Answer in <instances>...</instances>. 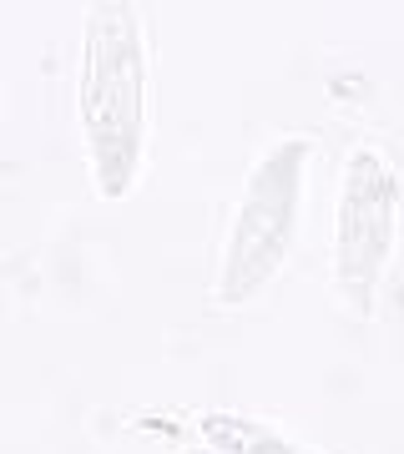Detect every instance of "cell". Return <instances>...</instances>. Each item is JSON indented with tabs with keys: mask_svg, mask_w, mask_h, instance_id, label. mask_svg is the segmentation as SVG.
<instances>
[{
	"mask_svg": "<svg viewBox=\"0 0 404 454\" xmlns=\"http://www.w3.org/2000/svg\"><path fill=\"white\" fill-rule=\"evenodd\" d=\"M187 454H202V450H187Z\"/></svg>",
	"mask_w": 404,
	"mask_h": 454,
	"instance_id": "cell-5",
	"label": "cell"
},
{
	"mask_svg": "<svg viewBox=\"0 0 404 454\" xmlns=\"http://www.w3.org/2000/svg\"><path fill=\"white\" fill-rule=\"evenodd\" d=\"M202 439L218 444L223 454H319L258 419H242V414H202Z\"/></svg>",
	"mask_w": 404,
	"mask_h": 454,
	"instance_id": "cell-4",
	"label": "cell"
},
{
	"mask_svg": "<svg viewBox=\"0 0 404 454\" xmlns=\"http://www.w3.org/2000/svg\"><path fill=\"white\" fill-rule=\"evenodd\" d=\"M76 116L97 192L122 202L137 187L147 146V46L137 5H91L81 35Z\"/></svg>",
	"mask_w": 404,
	"mask_h": 454,
	"instance_id": "cell-1",
	"label": "cell"
},
{
	"mask_svg": "<svg viewBox=\"0 0 404 454\" xmlns=\"http://www.w3.org/2000/svg\"><path fill=\"white\" fill-rule=\"evenodd\" d=\"M308 152L313 146L304 137H289V142L268 146L248 172V187H242V202L233 212V227H227L223 243V268H218V283H212L223 309L248 303L289 258L293 232H298Z\"/></svg>",
	"mask_w": 404,
	"mask_h": 454,
	"instance_id": "cell-2",
	"label": "cell"
},
{
	"mask_svg": "<svg viewBox=\"0 0 404 454\" xmlns=\"http://www.w3.org/2000/svg\"><path fill=\"white\" fill-rule=\"evenodd\" d=\"M394 212H400V177L379 146H354L344 162L339 223H334V288L344 309H374V288L384 278L389 247H394Z\"/></svg>",
	"mask_w": 404,
	"mask_h": 454,
	"instance_id": "cell-3",
	"label": "cell"
}]
</instances>
